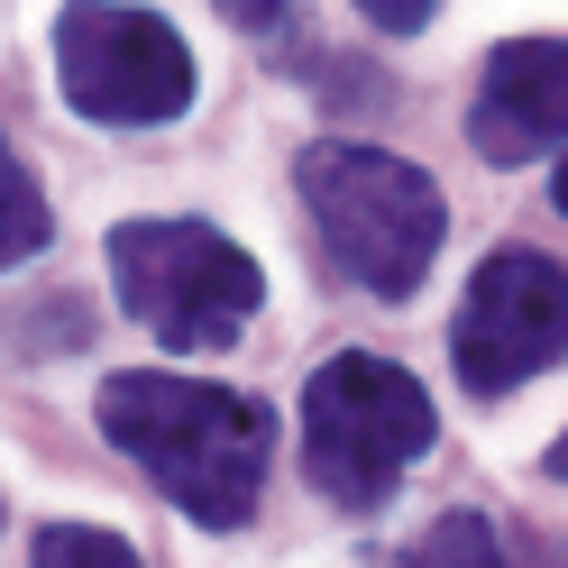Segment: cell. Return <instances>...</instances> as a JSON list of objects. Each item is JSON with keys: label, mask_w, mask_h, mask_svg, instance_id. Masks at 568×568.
<instances>
[{"label": "cell", "mask_w": 568, "mask_h": 568, "mask_svg": "<svg viewBox=\"0 0 568 568\" xmlns=\"http://www.w3.org/2000/svg\"><path fill=\"white\" fill-rule=\"evenodd\" d=\"M101 432L129 449L138 468L165 486V505H184L202 531H239L266 495V404L211 376H165V367H129L101 385Z\"/></svg>", "instance_id": "cell-1"}, {"label": "cell", "mask_w": 568, "mask_h": 568, "mask_svg": "<svg viewBox=\"0 0 568 568\" xmlns=\"http://www.w3.org/2000/svg\"><path fill=\"white\" fill-rule=\"evenodd\" d=\"M294 184L312 202V230L339 257V275H358L376 303H413L422 275H432L440 239H449V202L422 165L385 156V148H358V138H322L303 148Z\"/></svg>", "instance_id": "cell-2"}, {"label": "cell", "mask_w": 568, "mask_h": 568, "mask_svg": "<svg viewBox=\"0 0 568 568\" xmlns=\"http://www.w3.org/2000/svg\"><path fill=\"white\" fill-rule=\"evenodd\" d=\"M432 449V395L367 348H339L303 385V468L339 514H367L404 486V468Z\"/></svg>", "instance_id": "cell-3"}, {"label": "cell", "mask_w": 568, "mask_h": 568, "mask_svg": "<svg viewBox=\"0 0 568 568\" xmlns=\"http://www.w3.org/2000/svg\"><path fill=\"white\" fill-rule=\"evenodd\" d=\"M120 312L165 348H230L266 303V275L211 221H120L111 230Z\"/></svg>", "instance_id": "cell-4"}, {"label": "cell", "mask_w": 568, "mask_h": 568, "mask_svg": "<svg viewBox=\"0 0 568 568\" xmlns=\"http://www.w3.org/2000/svg\"><path fill=\"white\" fill-rule=\"evenodd\" d=\"M55 83L101 129H156L174 111H193V47L156 10L64 0L55 10Z\"/></svg>", "instance_id": "cell-5"}, {"label": "cell", "mask_w": 568, "mask_h": 568, "mask_svg": "<svg viewBox=\"0 0 568 568\" xmlns=\"http://www.w3.org/2000/svg\"><path fill=\"white\" fill-rule=\"evenodd\" d=\"M568 358V266L541 247H495L449 322V367L468 395H514Z\"/></svg>", "instance_id": "cell-6"}, {"label": "cell", "mask_w": 568, "mask_h": 568, "mask_svg": "<svg viewBox=\"0 0 568 568\" xmlns=\"http://www.w3.org/2000/svg\"><path fill=\"white\" fill-rule=\"evenodd\" d=\"M468 138L486 165H531L568 148V38H505L477 74Z\"/></svg>", "instance_id": "cell-7"}, {"label": "cell", "mask_w": 568, "mask_h": 568, "mask_svg": "<svg viewBox=\"0 0 568 568\" xmlns=\"http://www.w3.org/2000/svg\"><path fill=\"white\" fill-rule=\"evenodd\" d=\"M47 247V193L28 184V165L0 148V266H28Z\"/></svg>", "instance_id": "cell-8"}, {"label": "cell", "mask_w": 568, "mask_h": 568, "mask_svg": "<svg viewBox=\"0 0 568 568\" xmlns=\"http://www.w3.org/2000/svg\"><path fill=\"white\" fill-rule=\"evenodd\" d=\"M138 550L120 531H83V523H47L38 531V568H129Z\"/></svg>", "instance_id": "cell-9"}, {"label": "cell", "mask_w": 568, "mask_h": 568, "mask_svg": "<svg viewBox=\"0 0 568 568\" xmlns=\"http://www.w3.org/2000/svg\"><path fill=\"white\" fill-rule=\"evenodd\" d=\"M413 550H422V559H495L505 541H495V523H486V514H449L440 531H422Z\"/></svg>", "instance_id": "cell-10"}, {"label": "cell", "mask_w": 568, "mask_h": 568, "mask_svg": "<svg viewBox=\"0 0 568 568\" xmlns=\"http://www.w3.org/2000/svg\"><path fill=\"white\" fill-rule=\"evenodd\" d=\"M358 10H367V19L385 28V38H413V28H422V19H432V10H440V0H358Z\"/></svg>", "instance_id": "cell-11"}, {"label": "cell", "mask_w": 568, "mask_h": 568, "mask_svg": "<svg viewBox=\"0 0 568 568\" xmlns=\"http://www.w3.org/2000/svg\"><path fill=\"white\" fill-rule=\"evenodd\" d=\"M211 10H221L230 28H284V19H294V0H211Z\"/></svg>", "instance_id": "cell-12"}, {"label": "cell", "mask_w": 568, "mask_h": 568, "mask_svg": "<svg viewBox=\"0 0 568 568\" xmlns=\"http://www.w3.org/2000/svg\"><path fill=\"white\" fill-rule=\"evenodd\" d=\"M550 477H559V486H568V432H559V449H550Z\"/></svg>", "instance_id": "cell-13"}, {"label": "cell", "mask_w": 568, "mask_h": 568, "mask_svg": "<svg viewBox=\"0 0 568 568\" xmlns=\"http://www.w3.org/2000/svg\"><path fill=\"white\" fill-rule=\"evenodd\" d=\"M550 202H559V211H568V156H559V184H550Z\"/></svg>", "instance_id": "cell-14"}]
</instances>
